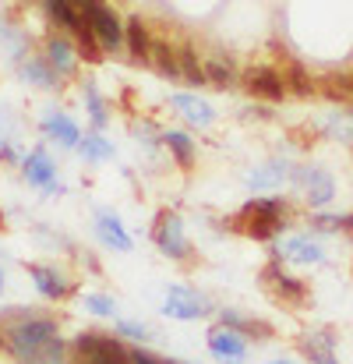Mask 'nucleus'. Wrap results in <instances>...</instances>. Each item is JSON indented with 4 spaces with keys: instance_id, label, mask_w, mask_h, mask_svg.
I'll return each instance as SVG.
<instances>
[{
    "instance_id": "f257e3e1",
    "label": "nucleus",
    "mask_w": 353,
    "mask_h": 364,
    "mask_svg": "<svg viewBox=\"0 0 353 364\" xmlns=\"http://www.w3.org/2000/svg\"><path fill=\"white\" fill-rule=\"evenodd\" d=\"M4 336H7L11 354L21 364L32 361V358H36L43 347H50L53 340H60L57 322H53V318H39V315H21V318H14V322L4 329Z\"/></svg>"
},
{
    "instance_id": "f03ea898",
    "label": "nucleus",
    "mask_w": 353,
    "mask_h": 364,
    "mask_svg": "<svg viewBox=\"0 0 353 364\" xmlns=\"http://www.w3.org/2000/svg\"><path fill=\"white\" fill-rule=\"evenodd\" d=\"M286 205L283 198H251L244 209H240V223H244V234L254 237V241H268L276 237L286 223Z\"/></svg>"
},
{
    "instance_id": "7ed1b4c3",
    "label": "nucleus",
    "mask_w": 353,
    "mask_h": 364,
    "mask_svg": "<svg viewBox=\"0 0 353 364\" xmlns=\"http://www.w3.org/2000/svg\"><path fill=\"white\" fill-rule=\"evenodd\" d=\"M71 364H131V350L117 336L78 333L71 343Z\"/></svg>"
},
{
    "instance_id": "20e7f679",
    "label": "nucleus",
    "mask_w": 353,
    "mask_h": 364,
    "mask_svg": "<svg viewBox=\"0 0 353 364\" xmlns=\"http://www.w3.org/2000/svg\"><path fill=\"white\" fill-rule=\"evenodd\" d=\"M78 11H82V18L89 21V28L96 32V39H99L103 50H120V46L127 43L120 18L114 14V7H107L103 0H82Z\"/></svg>"
},
{
    "instance_id": "39448f33",
    "label": "nucleus",
    "mask_w": 353,
    "mask_h": 364,
    "mask_svg": "<svg viewBox=\"0 0 353 364\" xmlns=\"http://www.w3.org/2000/svg\"><path fill=\"white\" fill-rule=\"evenodd\" d=\"M152 241H156V247H159L163 255H170V258H184V255H188L184 223H180V216H177V213H170V209H163V213L156 216Z\"/></svg>"
},
{
    "instance_id": "423d86ee",
    "label": "nucleus",
    "mask_w": 353,
    "mask_h": 364,
    "mask_svg": "<svg viewBox=\"0 0 353 364\" xmlns=\"http://www.w3.org/2000/svg\"><path fill=\"white\" fill-rule=\"evenodd\" d=\"M163 311H166L170 318H177V322H198V318L209 315V304H205V297H202L198 290H191V287H170Z\"/></svg>"
},
{
    "instance_id": "0eeeda50",
    "label": "nucleus",
    "mask_w": 353,
    "mask_h": 364,
    "mask_svg": "<svg viewBox=\"0 0 353 364\" xmlns=\"http://www.w3.org/2000/svg\"><path fill=\"white\" fill-rule=\"evenodd\" d=\"M293 181H297V188H300V195H304V202H308L311 209L329 205L332 195H336V184H332V177H329L325 170L300 166V170H293Z\"/></svg>"
},
{
    "instance_id": "6e6552de",
    "label": "nucleus",
    "mask_w": 353,
    "mask_h": 364,
    "mask_svg": "<svg viewBox=\"0 0 353 364\" xmlns=\"http://www.w3.org/2000/svg\"><path fill=\"white\" fill-rule=\"evenodd\" d=\"M244 85H247L251 96L268 100V103H279V100L286 96V82H283V75L272 71V68H265V64L247 68V71H244Z\"/></svg>"
},
{
    "instance_id": "1a4fd4ad",
    "label": "nucleus",
    "mask_w": 353,
    "mask_h": 364,
    "mask_svg": "<svg viewBox=\"0 0 353 364\" xmlns=\"http://www.w3.org/2000/svg\"><path fill=\"white\" fill-rule=\"evenodd\" d=\"M21 173H25V181H28V184H36V188L50 191V195H60L57 166H53V159L46 156V149H32V152L25 156V163H21Z\"/></svg>"
},
{
    "instance_id": "9d476101",
    "label": "nucleus",
    "mask_w": 353,
    "mask_h": 364,
    "mask_svg": "<svg viewBox=\"0 0 353 364\" xmlns=\"http://www.w3.org/2000/svg\"><path fill=\"white\" fill-rule=\"evenodd\" d=\"M209 350L219 358V361H244L247 358V343L237 329H227V326H216L209 333Z\"/></svg>"
},
{
    "instance_id": "9b49d317",
    "label": "nucleus",
    "mask_w": 353,
    "mask_h": 364,
    "mask_svg": "<svg viewBox=\"0 0 353 364\" xmlns=\"http://www.w3.org/2000/svg\"><path fill=\"white\" fill-rule=\"evenodd\" d=\"M28 276H32V283H36V290L46 297V301H64L67 294H71V283L57 272V269H50V265H28Z\"/></svg>"
},
{
    "instance_id": "f8f14e48",
    "label": "nucleus",
    "mask_w": 353,
    "mask_h": 364,
    "mask_svg": "<svg viewBox=\"0 0 353 364\" xmlns=\"http://www.w3.org/2000/svg\"><path fill=\"white\" fill-rule=\"evenodd\" d=\"M43 57H46V64H50L57 75H71V71L78 68V57H82V53L75 50L71 39H64V36H50Z\"/></svg>"
},
{
    "instance_id": "ddd939ff",
    "label": "nucleus",
    "mask_w": 353,
    "mask_h": 364,
    "mask_svg": "<svg viewBox=\"0 0 353 364\" xmlns=\"http://www.w3.org/2000/svg\"><path fill=\"white\" fill-rule=\"evenodd\" d=\"M43 131H46L50 138H57L64 149H78V145H82V131H78V124L71 121L67 114H60V110H50V114L43 117Z\"/></svg>"
},
{
    "instance_id": "4468645a",
    "label": "nucleus",
    "mask_w": 353,
    "mask_h": 364,
    "mask_svg": "<svg viewBox=\"0 0 353 364\" xmlns=\"http://www.w3.org/2000/svg\"><path fill=\"white\" fill-rule=\"evenodd\" d=\"M286 177H290V163H283V159H272V163H265V166H254V170H247V188H254V191L283 188V184H286Z\"/></svg>"
},
{
    "instance_id": "2eb2a0df",
    "label": "nucleus",
    "mask_w": 353,
    "mask_h": 364,
    "mask_svg": "<svg viewBox=\"0 0 353 364\" xmlns=\"http://www.w3.org/2000/svg\"><path fill=\"white\" fill-rule=\"evenodd\" d=\"M96 234H99V241L107 244V247H114V251H131V237H127V230L120 227V220L114 213H107V209H99L96 213Z\"/></svg>"
},
{
    "instance_id": "dca6fc26",
    "label": "nucleus",
    "mask_w": 353,
    "mask_h": 364,
    "mask_svg": "<svg viewBox=\"0 0 353 364\" xmlns=\"http://www.w3.org/2000/svg\"><path fill=\"white\" fill-rule=\"evenodd\" d=\"M265 276L276 283V294L283 297V301H290V304H300L304 297H308V287L297 279V276H290V272H283L279 265H268L265 269Z\"/></svg>"
},
{
    "instance_id": "f3484780",
    "label": "nucleus",
    "mask_w": 353,
    "mask_h": 364,
    "mask_svg": "<svg viewBox=\"0 0 353 364\" xmlns=\"http://www.w3.org/2000/svg\"><path fill=\"white\" fill-rule=\"evenodd\" d=\"M170 103L188 117L191 124H202V127H209V124L216 121V114H212V107L205 103V100H198V96H188V92H177V96H170Z\"/></svg>"
},
{
    "instance_id": "a211bd4d",
    "label": "nucleus",
    "mask_w": 353,
    "mask_h": 364,
    "mask_svg": "<svg viewBox=\"0 0 353 364\" xmlns=\"http://www.w3.org/2000/svg\"><path fill=\"white\" fill-rule=\"evenodd\" d=\"M148 64L163 75V78H173V82H184L180 78V50H170L166 43H152V53H148Z\"/></svg>"
},
{
    "instance_id": "6ab92c4d",
    "label": "nucleus",
    "mask_w": 353,
    "mask_h": 364,
    "mask_svg": "<svg viewBox=\"0 0 353 364\" xmlns=\"http://www.w3.org/2000/svg\"><path fill=\"white\" fill-rule=\"evenodd\" d=\"M124 36H127V53L134 57V60H148V53H152V39H148V28H145V21L141 18H131L127 25H124Z\"/></svg>"
},
{
    "instance_id": "aec40b11",
    "label": "nucleus",
    "mask_w": 353,
    "mask_h": 364,
    "mask_svg": "<svg viewBox=\"0 0 353 364\" xmlns=\"http://www.w3.org/2000/svg\"><path fill=\"white\" fill-rule=\"evenodd\" d=\"M332 336L329 333H308L300 340V350L311 358V364H336V354H332Z\"/></svg>"
},
{
    "instance_id": "412c9836",
    "label": "nucleus",
    "mask_w": 353,
    "mask_h": 364,
    "mask_svg": "<svg viewBox=\"0 0 353 364\" xmlns=\"http://www.w3.org/2000/svg\"><path fill=\"white\" fill-rule=\"evenodd\" d=\"M21 78L32 82V85H39V89H53V85H57V71L46 64V57H28V60H21Z\"/></svg>"
},
{
    "instance_id": "4be33fe9",
    "label": "nucleus",
    "mask_w": 353,
    "mask_h": 364,
    "mask_svg": "<svg viewBox=\"0 0 353 364\" xmlns=\"http://www.w3.org/2000/svg\"><path fill=\"white\" fill-rule=\"evenodd\" d=\"M219 326H227V329H237L240 336H247V333H254V336H268L272 329L265 326V322H258V318H247V315H240V311H230V308H223L219 311Z\"/></svg>"
},
{
    "instance_id": "5701e85b",
    "label": "nucleus",
    "mask_w": 353,
    "mask_h": 364,
    "mask_svg": "<svg viewBox=\"0 0 353 364\" xmlns=\"http://www.w3.org/2000/svg\"><path fill=\"white\" fill-rule=\"evenodd\" d=\"M163 145L173 152V159L180 166H191L195 163V141H191V134H184V131H163Z\"/></svg>"
},
{
    "instance_id": "b1692460",
    "label": "nucleus",
    "mask_w": 353,
    "mask_h": 364,
    "mask_svg": "<svg viewBox=\"0 0 353 364\" xmlns=\"http://www.w3.org/2000/svg\"><path fill=\"white\" fill-rule=\"evenodd\" d=\"M43 4H46L50 18H53L57 25L71 28V32H78V25L85 21V18H82V11L75 7V0H43Z\"/></svg>"
},
{
    "instance_id": "393cba45",
    "label": "nucleus",
    "mask_w": 353,
    "mask_h": 364,
    "mask_svg": "<svg viewBox=\"0 0 353 364\" xmlns=\"http://www.w3.org/2000/svg\"><path fill=\"white\" fill-rule=\"evenodd\" d=\"M283 255H290L293 262H304V265H318L322 262V247L308 237H290L283 244Z\"/></svg>"
},
{
    "instance_id": "a878e982",
    "label": "nucleus",
    "mask_w": 353,
    "mask_h": 364,
    "mask_svg": "<svg viewBox=\"0 0 353 364\" xmlns=\"http://www.w3.org/2000/svg\"><path fill=\"white\" fill-rule=\"evenodd\" d=\"M180 78L188 85H209V75H205V64L198 60V53L191 46L180 50Z\"/></svg>"
},
{
    "instance_id": "bb28decb",
    "label": "nucleus",
    "mask_w": 353,
    "mask_h": 364,
    "mask_svg": "<svg viewBox=\"0 0 353 364\" xmlns=\"http://www.w3.org/2000/svg\"><path fill=\"white\" fill-rule=\"evenodd\" d=\"M78 152L89 159V163H103V159H114V145L99 134V131H89L85 138H82V145H78Z\"/></svg>"
},
{
    "instance_id": "cd10ccee",
    "label": "nucleus",
    "mask_w": 353,
    "mask_h": 364,
    "mask_svg": "<svg viewBox=\"0 0 353 364\" xmlns=\"http://www.w3.org/2000/svg\"><path fill=\"white\" fill-rule=\"evenodd\" d=\"M205 75H209V82H212V85H219V89H227V85H234L237 82L234 64H230V60H223V57H209V60H205Z\"/></svg>"
},
{
    "instance_id": "c85d7f7f",
    "label": "nucleus",
    "mask_w": 353,
    "mask_h": 364,
    "mask_svg": "<svg viewBox=\"0 0 353 364\" xmlns=\"http://www.w3.org/2000/svg\"><path fill=\"white\" fill-rule=\"evenodd\" d=\"M82 92H85V103H89V117H92V124H96V127H107V124H110V114H107V103H103L99 89H96L92 82H85Z\"/></svg>"
},
{
    "instance_id": "c756f323",
    "label": "nucleus",
    "mask_w": 353,
    "mask_h": 364,
    "mask_svg": "<svg viewBox=\"0 0 353 364\" xmlns=\"http://www.w3.org/2000/svg\"><path fill=\"white\" fill-rule=\"evenodd\" d=\"M329 131H332L336 138H343V141H350L353 145V114L350 110H332V117H329Z\"/></svg>"
},
{
    "instance_id": "7c9ffc66",
    "label": "nucleus",
    "mask_w": 353,
    "mask_h": 364,
    "mask_svg": "<svg viewBox=\"0 0 353 364\" xmlns=\"http://www.w3.org/2000/svg\"><path fill=\"white\" fill-rule=\"evenodd\" d=\"M283 82H286V92H290V89H293V92H300V96H308V92H311L308 75H304V68H300V64H290V68H286V75H283Z\"/></svg>"
},
{
    "instance_id": "2f4dec72",
    "label": "nucleus",
    "mask_w": 353,
    "mask_h": 364,
    "mask_svg": "<svg viewBox=\"0 0 353 364\" xmlns=\"http://www.w3.org/2000/svg\"><path fill=\"white\" fill-rule=\"evenodd\" d=\"M85 308H89L92 315H103V318H110V315L117 311L114 297H107V294H85Z\"/></svg>"
},
{
    "instance_id": "473e14b6",
    "label": "nucleus",
    "mask_w": 353,
    "mask_h": 364,
    "mask_svg": "<svg viewBox=\"0 0 353 364\" xmlns=\"http://www.w3.org/2000/svg\"><path fill=\"white\" fill-rule=\"evenodd\" d=\"M25 364H64V343H60V340H53L50 347H43L32 361H25Z\"/></svg>"
},
{
    "instance_id": "72a5a7b5",
    "label": "nucleus",
    "mask_w": 353,
    "mask_h": 364,
    "mask_svg": "<svg viewBox=\"0 0 353 364\" xmlns=\"http://www.w3.org/2000/svg\"><path fill=\"white\" fill-rule=\"evenodd\" d=\"M117 333L120 336H131V340H141V343L152 336V329L148 326H138V322H117Z\"/></svg>"
},
{
    "instance_id": "f704fd0d",
    "label": "nucleus",
    "mask_w": 353,
    "mask_h": 364,
    "mask_svg": "<svg viewBox=\"0 0 353 364\" xmlns=\"http://www.w3.org/2000/svg\"><path fill=\"white\" fill-rule=\"evenodd\" d=\"M0 159H14V149H11V145H4V141H0Z\"/></svg>"
},
{
    "instance_id": "c9c22d12",
    "label": "nucleus",
    "mask_w": 353,
    "mask_h": 364,
    "mask_svg": "<svg viewBox=\"0 0 353 364\" xmlns=\"http://www.w3.org/2000/svg\"><path fill=\"white\" fill-rule=\"evenodd\" d=\"M340 89H347V92H353V75H343V78H340Z\"/></svg>"
},
{
    "instance_id": "e433bc0d",
    "label": "nucleus",
    "mask_w": 353,
    "mask_h": 364,
    "mask_svg": "<svg viewBox=\"0 0 353 364\" xmlns=\"http://www.w3.org/2000/svg\"><path fill=\"white\" fill-rule=\"evenodd\" d=\"M4 343H7V336H4V333H0V347H4Z\"/></svg>"
},
{
    "instance_id": "4c0bfd02",
    "label": "nucleus",
    "mask_w": 353,
    "mask_h": 364,
    "mask_svg": "<svg viewBox=\"0 0 353 364\" xmlns=\"http://www.w3.org/2000/svg\"><path fill=\"white\" fill-rule=\"evenodd\" d=\"M268 364H293V361H268Z\"/></svg>"
},
{
    "instance_id": "58836bf2",
    "label": "nucleus",
    "mask_w": 353,
    "mask_h": 364,
    "mask_svg": "<svg viewBox=\"0 0 353 364\" xmlns=\"http://www.w3.org/2000/svg\"><path fill=\"white\" fill-rule=\"evenodd\" d=\"M0 290H4V272H0Z\"/></svg>"
},
{
    "instance_id": "ea45409f",
    "label": "nucleus",
    "mask_w": 353,
    "mask_h": 364,
    "mask_svg": "<svg viewBox=\"0 0 353 364\" xmlns=\"http://www.w3.org/2000/svg\"><path fill=\"white\" fill-rule=\"evenodd\" d=\"M0 223H4V216H0Z\"/></svg>"
}]
</instances>
